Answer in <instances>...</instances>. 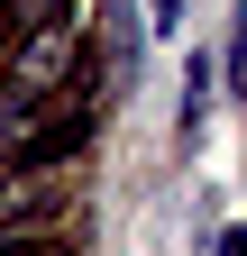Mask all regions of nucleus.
<instances>
[{"instance_id": "nucleus-1", "label": "nucleus", "mask_w": 247, "mask_h": 256, "mask_svg": "<svg viewBox=\"0 0 247 256\" xmlns=\"http://www.w3.org/2000/svg\"><path fill=\"white\" fill-rule=\"evenodd\" d=\"M64 220V202H55L46 165H18L10 183H0V238H28V229H55Z\"/></svg>"}, {"instance_id": "nucleus-2", "label": "nucleus", "mask_w": 247, "mask_h": 256, "mask_svg": "<svg viewBox=\"0 0 247 256\" xmlns=\"http://www.w3.org/2000/svg\"><path fill=\"white\" fill-rule=\"evenodd\" d=\"M202 128H210V55H192V74H183V146Z\"/></svg>"}, {"instance_id": "nucleus-3", "label": "nucleus", "mask_w": 247, "mask_h": 256, "mask_svg": "<svg viewBox=\"0 0 247 256\" xmlns=\"http://www.w3.org/2000/svg\"><path fill=\"white\" fill-rule=\"evenodd\" d=\"M229 82H238V92H247V10H238V18H229Z\"/></svg>"}, {"instance_id": "nucleus-4", "label": "nucleus", "mask_w": 247, "mask_h": 256, "mask_svg": "<svg viewBox=\"0 0 247 256\" xmlns=\"http://www.w3.org/2000/svg\"><path fill=\"white\" fill-rule=\"evenodd\" d=\"M55 10H64V0H10V28L28 37V28H37V18H55Z\"/></svg>"}, {"instance_id": "nucleus-5", "label": "nucleus", "mask_w": 247, "mask_h": 256, "mask_svg": "<svg viewBox=\"0 0 247 256\" xmlns=\"http://www.w3.org/2000/svg\"><path fill=\"white\" fill-rule=\"evenodd\" d=\"M183 18V0H146V28H174Z\"/></svg>"}, {"instance_id": "nucleus-6", "label": "nucleus", "mask_w": 247, "mask_h": 256, "mask_svg": "<svg viewBox=\"0 0 247 256\" xmlns=\"http://www.w3.org/2000/svg\"><path fill=\"white\" fill-rule=\"evenodd\" d=\"M210 256H247V229H220V247H210Z\"/></svg>"}]
</instances>
